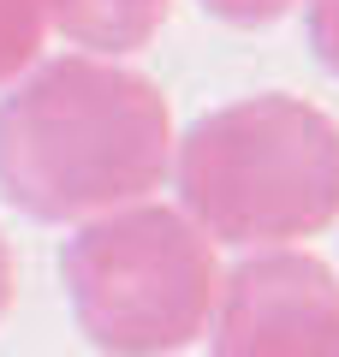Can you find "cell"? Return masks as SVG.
Returning a JSON list of instances; mask_svg holds the SVG:
<instances>
[{
  "mask_svg": "<svg viewBox=\"0 0 339 357\" xmlns=\"http://www.w3.org/2000/svg\"><path fill=\"white\" fill-rule=\"evenodd\" d=\"M310 36H315V54L339 72V0H310Z\"/></svg>",
  "mask_w": 339,
  "mask_h": 357,
  "instance_id": "cell-8",
  "label": "cell"
},
{
  "mask_svg": "<svg viewBox=\"0 0 339 357\" xmlns=\"http://www.w3.org/2000/svg\"><path fill=\"white\" fill-rule=\"evenodd\" d=\"M173 114L113 54H66L0 102V191L30 220H101L173 173Z\"/></svg>",
  "mask_w": 339,
  "mask_h": 357,
  "instance_id": "cell-1",
  "label": "cell"
},
{
  "mask_svg": "<svg viewBox=\"0 0 339 357\" xmlns=\"http://www.w3.org/2000/svg\"><path fill=\"white\" fill-rule=\"evenodd\" d=\"M42 6H48V30H60L84 54L143 48L167 18V0H42Z\"/></svg>",
  "mask_w": 339,
  "mask_h": 357,
  "instance_id": "cell-5",
  "label": "cell"
},
{
  "mask_svg": "<svg viewBox=\"0 0 339 357\" xmlns=\"http://www.w3.org/2000/svg\"><path fill=\"white\" fill-rule=\"evenodd\" d=\"M185 215L226 250H298L339 220V119L286 89L239 96L173 149Z\"/></svg>",
  "mask_w": 339,
  "mask_h": 357,
  "instance_id": "cell-2",
  "label": "cell"
},
{
  "mask_svg": "<svg viewBox=\"0 0 339 357\" xmlns=\"http://www.w3.org/2000/svg\"><path fill=\"white\" fill-rule=\"evenodd\" d=\"M84 340L107 357H179L209 340L226 292L220 244L185 208L131 203L84 220L60 250Z\"/></svg>",
  "mask_w": 339,
  "mask_h": 357,
  "instance_id": "cell-3",
  "label": "cell"
},
{
  "mask_svg": "<svg viewBox=\"0 0 339 357\" xmlns=\"http://www.w3.org/2000/svg\"><path fill=\"white\" fill-rule=\"evenodd\" d=\"M209 357H339V274L303 250H256L226 274Z\"/></svg>",
  "mask_w": 339,
  "mask_h": 357,
  "instance_id": "cell-4",
  "label": "cell"
},
{
  "mask_svg": "<svg viewBox=\"0 0 339 357\" xmlns=\"http://www.w3.org/2000/svg\"><path fill=\"white\" fill-rule=\"evenodd\" d=\"M214 18H226V24H274V18L298 13V6H310V0H202Z\"/></svg>",
  "mask_w": 339,
  "mask_h": 357,
  "instance_id": "cell-7",
  "label": "cell"
},
{
  "mask_svg": "<svg viewBox=\"0 0 339 357\" xmlns=\"http://www.w3.org/2000/svg\"><path fill=\"white\" fill-rule=\"evenodd\" d=\"M13 298H18V262H13V250H6V238H0V316L13 310Z\"/></svg>",
  "mask_w": 339,
  "mask_h": 357,
  "instance_id": "cell-9",
  "label": "cell"
},
{
  "mask_svg": "<svg viewBox=\"0 0 339 357\" xmlns=\"http://www.w3.org/2000/svg\"><path fill=\"white\" fill-rule=\"evenodd\" d=\"M42 42H48V6L42 0H0V84L30 72L42 60Z\"/></svg>",
  "mask_w": 339,
  "mask_h": 357,
  "instance_id": "cell-6",
  "label": "cell"
}]
</instances>
